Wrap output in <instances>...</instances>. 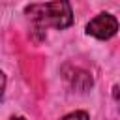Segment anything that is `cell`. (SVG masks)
<instances>
[{
	"label": "cell",
	"mask_w": 120,
	"mask_h": 120,
	"mask_svg": "<svg viewBox=\"0 0 120 120\" xmlns=\"http://www.w3.org/2000/svg\"><path fill=\"white\" fill-rule=\"evenodd\" d=\"M11 120H24V118H21V116H17V118H11Z\"/></svg>",
	"instance_id": "5b68a950"
},
{
	"label": "cell",
	"mask_w": 120,
	"mask_h": 120,
	"mask_svg": "<svg viewBox=\"0 0 120 120\" xmlns=\"http://www.w3.org/2000/svg\"><path fill=\"white\" fill-rule=\"evenodd\" d=\"M118 21L111 13H99L86 24V34L96 39H109L116 34Z\"/></svg>",
	"instance_id": "7a4b0ae2"
},
{
	"label": "cell",
	"mask_w": 120,
	"mask_h": 120,
	"mask_svg": "<svg viewBox=\"0 0 120 120\" xmlns=\"http://www.w3.org/2000/svg\"><path fill=\"white\" fill-rule=\"evenodd\" d=\"M60 120H88V114L84 111H75V112H69V114L62 116Z\"/></svg>",
	"instance_id": "277c9868"
},
{
	"label": "cell",
	"mask_w": 120,
	"mask_h": 120,
	"mask_svg": "<svg viewBox=\"0 0 120 120\" xmlns=\"http://www.w3.org/2000/svg\"><path fill=\"white\" fill-rule=\"evenodd\" d=\"M26 17L34 24L36 30H45V28H68L73 22V13L71 6L68 0H52L47 4H32L24 9Z\"/></svg>",
	"instance_id": "6da1fadb"
},
{
	"label": "cell",
	"mask_w": 120,
	"mask_h": 120,
	"mask_svg": "<svg viewBox=\"0 0 120 120\" xmlns=\"http://www.w3.org/2000/svg\"><path fill=\"white\" fill-rule=\"evenodd\" d=\"M66 79L71 82V86H75V88H79V90H86V88L92 86V77H90L86 71L77 69V68L71 69V75L66 73Z\"/></svg>",
	"instance_id": "3957f363"
}]
</instances>
